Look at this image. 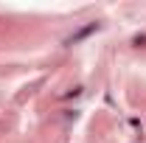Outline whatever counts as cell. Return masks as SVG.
Wrapping results in <instances>:
<instances>
[{"instance_id":"cell-1","label":"cell","mask_w":146,"mask_h":143,"mask_svg":"<svg viewBox=\"0 0 146 143\" xmlns=\"http://www.w3.org/2000/svg\"><path fill=\"white\" fill-rule=\"evenodd\" d=\"M93 31H96V23H93V25H87V28H82V31H79V34H76V36H70V39H68V45H73V42H76V39H82V36H87V34H93Z\"/></svg>"}]
</instances>
